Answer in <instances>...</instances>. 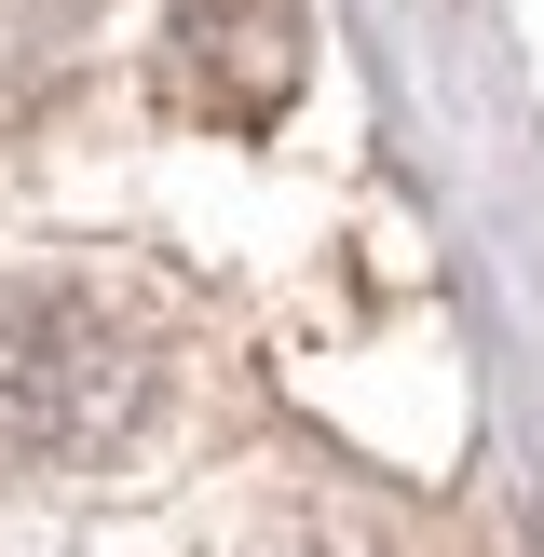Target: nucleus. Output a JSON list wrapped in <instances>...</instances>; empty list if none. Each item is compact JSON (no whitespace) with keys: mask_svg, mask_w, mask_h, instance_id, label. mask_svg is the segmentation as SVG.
Instances as JSON below:
<instances>
[{"mask_svg":"<svg viewBox=\"0 0 544 557\" xmlns=\"http://www.w3.org/2000/svg\"><path fill=\"white\" fill-rule=\"evenodd\" d=\"M150 395H163V354L109 286H82V272L0 286V462H41V476L123 462Z\"/></svg>","mask_w":544,"mask_h":557,"instance_id":"f257e3e1","label":"nucleus"},{"mask_svg":"<svg viewBox=\"0 0 544 557\" xmlns=\"http://www.w3.org/2000/svg\"><path fill=\"white\" fill-rule=\"evenodd\" d=\"M313 69V14L299 0H177L163 14V96L205 123H272Z\"/></svg>","mask_w":544,"mask_h":557,"instance_id":"f03ea898","label":"nucleus"}]
</instances>
